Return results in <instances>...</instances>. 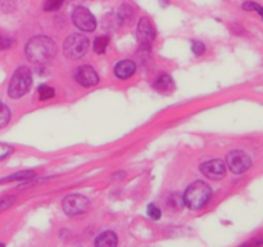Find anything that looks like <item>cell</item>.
I'll list each match as a JSON object with an SVG mask.
<instances>
[{
  "label": "cell",
  "instance_id": "obj_1",
  "mask_svg": "<svg viewBox=\"0 0 263 247\" xmlns=\"http://www.w3.org/2000/svg\"><path fill=\"white\" fill-rule=\"evenodd\" d=\"M26 57L32 63H44L54 58L58 48L53 39L46 36L32 37L26 45Z\"/></svg>",
  "mask_w": 263,
  "mask_h": 247
},
{
  "label": "cell",
  "instance_id": "obj_2",
  "mask_svg": "<svg viewBox=\"0 0 263 247\" xmlns=\"http://www.w3.org/2000/svg\"><path fill=\"white\" fill-rule=\"evenodd\" d=\"M212 195V189L207 183L202 180H196L191 183L185 191L184 196V204L186 205L191 210H199L203 206L207 205Z\"/></svg>",
  "mask_w": 263,
  "mask_h": 247
},
{
  "label": "cell",
  "instance_id": "obj_3",
  "mask_svg": "<svg viewBox=\"0 0 263 247\" xmlns=\"http://www.w3.org/2000/svg\"><path fill=\"white\" fill-rule=\"evenodd\" d=\"M32 84V75L30 68L26 66H21L14 71L8 87V94L10 98L18 99L26 96Z\"/></svg>",
  "mask_w": 263,
  "mask_h": 247
},
{
  "label": "cell",
  "instance_id": "obj_4",
  "mask_svg": "<svg viewBox=\"0 0 263 247\" xmlns=\"http://www.w3.org/2000/svg\"><path fill=\"white\" fill-rule=\"evenodd\" d=\"M89 49V39L81 34H72L63 44V53L70 59L83 58Z\"/></svg>",
  "mask_w": 263,
  "mask_h": 247
},
{
  "label": "cell",
  "instance_id": "obj_5",
  "mask_svg": "<svg viewBox=\"0 0 263 247\" xmlns=\"http://www.w3.org/2000/svg\"><path fill=\"white\" fill-rule=\"evenodd\" d=\"M226 162L229 169L234 174L245 173L252 166V158L244 151H233L226 156Z\"/></svg>",
  "mask_w": 263,
  "mask_h": 247
},
{
  "label": "cell",
  "instance_id": "obj_6",
  "mask_svg": "<svg viewBox=\"0 0 263 247\" xmlns=\"http://www.w3.org/2000/svg\"><path fill=\"white\" fill-rule=\"evenodd\" d=\"M90 206V201L85 197V196L81 195H70L63 200V211H65L67 215L75 216L80 215V214H84Z\"/></svg>",
  "mask_w": 263,
  "mask_h": 247
},
{
  "label": "cell",
  "instance_id": "obj_7",
  "mask_svg": "<svg viewBox=\"0 0 263 247\" xmlns=\"http://www.w3.org/2000/svg\"><path fill=\"white\" fill-rule=\"evenodd\" d=\"M72 21L75 26L81 31L91 32L96 28V19L85 6H77L72 13Z\"/></svg>",
  "mask_w": 263,
  "mask_h": 247
},
{
  "label": "cell",
  "instance_id": "obj_8",
  "mask_svg": "<svg viewBox=\"0 0 263 247\" xmlns=\"http://www.w3.org/2000/svg\"><path fill=\"white\" fill-rule=\"evenodd\" d=\"M75 79L84 88L95 87L99 83V76L91 66H81L75 72Z\"/></svg>",
  "mask_w": 263,
  "mask_h": 247
},
{
  "label": "cell",
  "instance_id": "obj_9",
  "mask_svg": "<svg viewBox=\"0 0 263 247\" xmlns=\"http://www.w3.org/2000/svg\"><path fill=\"white\" fill-rule=\"evenodd\" d=\"M200 171L209 179H222L226 174V166L222 160H209L200 166Z\"/></svg>",
  "mask_w": 263,
  "mask_h": 247
},
{
  "label": "cell",
  "instance_id": "obj_10",
  "mask_svg": "<svg viewBox=\"0 0 263 247\" xmlns=\"http://www.w3.org/2000/svg\"><path fill=\"white\" fill-rule=\"evenodd\" d=\"M136 34H138V39L143 45L149 46L152 44V41L154 40L156 37V30H154L153 25L150 23V21L148 18H141L138 23V30H136Z\"/></svg>",
  "mask_w": 263,
  "mask_h": 247
},
{
  "label": "cell",
  "instance_id": "obj_11",
  "mask_svg": "<svg viewBox=\"0 0 263 247\" xmlns=\"http://www.w3.org/2000/svg\"><path fill=\"white\" fill-rule=\"evenodd\" d=\"M136 71V65L130 59H123L119 61L116 66H114V75L118 79H129Z\"/></svg>",
  "mask_w": 263,
  "mask_h": 247
},
{
  "label": "cell",
  "instance_id": "obj_12",
  "mask_svg": "<svg viewBox=\"0 0 263 247\" xmlns=\"http://www.w3.org/2000/svg\"><path fill=\"white\" fill-rule=\"evenodd\" d=\"M118 241H117V235L112 231L103 232L95 240V246L96 247H116Z\"/></svg>",
  "mask_w": 263,
  "mask_h": 247
},
{
  "label": "cell",
  "instance_id": "obj_13",
  "mask_svg": "<svg viewBox=\"0 0 263 247\" xmlns=\"http://www.w3.org/2000/svg\"><path fill=\"white\" fill-rule=\"evenodd\" d=\"M154 89L158 90L159 93H169L174 89V80L169 75H161V76L154 81Z\"/></svg>",
  "mask_w": 263,
  "mask_h": 247
},
{
  "label": "cell",
  "instance_id": "obj_14",
  "mask_svg": "<svg viewBox=\"0 0 263 247\" xmlns=\"http://www.w3.org/2000/svg\"><path fill=\"white\" fill-rule=\"evenodd\" d=\"M108 45H109V37L107 35H100L94 40L92 44V48H94V52L98 53V54H103L107 50Z\"/></svg>",
  "mask_w": 263,
  "mask_h": 247
},
{
  "label": "cell",
  "instance_id": "obj_15",
  "mask_svg": "<svg viewBox=\"0 0 263 247\" xmlns=\"http://www.w3.org/2000/svg\"><path fill=\"white\" fill-rule=\"evenodd\" d=\"M34 176H35L34 171H19V173H15L9 176H6V178H4V179H0V183L17 182V180H27V179H32Z\"/></svg>",
  "mask_w": 263,
  "mask_h": 247
},
{
  "label": "cell",
  "instance_id": "obj_16",
  "mask_svg": "<svg viewBox=\"0 0 263 247\" xmlns=\"http://www.w3.org/2000/svg\"><path fill=\"white\" fill-rule=\"evenodd\" d=\"M37 93H39L40 101H48V99L53 98L55 96V90L53 88L48 87V85H40Z\"/></svg>",
  "mask_w": 263,
  "mask_h": 247
},
{
  "label": "cell",
  "instance_id": "obj_17",
  "mask_svg": "<svg viewBox=\"0 0 263 247\" xmlns=\"http://www.w3.org/2000/svg\"><path fill=\"white\" fill-rule=\"evenodd\" d=\"M10 120V111L5 105L0 103V129L6 126V124Z\"/></svg>",
  "mask_w": 263,
  "mask_h": 247
},
{
  "label": "cell",
  "instance_id": "obj_18",
  "mask_svg": "<svg viewBox=\"0 0 263 247\" xmlns=\"http://www.w3.org/2000/svg\"><path fill=\"white\" fill-rule=\"evenodd\" d=\"M65 3V0H45L44 3V10L46 12H55L59 10Z\"/></svg>",
  "mask_w": 263,
  "mask_h": 247
},
{
  "label": "cell",
  "instance_id": "obj_19",
  "mask_svg": "<svg viewBox=\"0 0 263 247\" xmlns=\"http://www.w3.org/2000/svg\"><path fill=\"white\" fill-rule=\"evenodd\" d=\"M13 45V39L9 37L6 34L0 31V50H6L9 49L10 46Z\"/></svg>",
  "mask_w": 263,
  "mask_h": 247
},
{
  "label": "cell",
  "instance_id": "obj_20",
  "mask_svg": "<svg viewBox=\"0 0 263 247\" xmlns=\"http://www.w3.org/2000/svg\"><path fill=\"white\" fill-rule=\"evenodd\" d=\"M147 214H148V216H149L150 219H153V220H158L159 218H161V210H159L158 207H157L156 205H153V204L148 205Z\"/></svg>",
  "mask_w": 263,
  "mask_h": 247
},
{
  "label": "cell",
  "instance_id": "obj_21",
  "mask_svg": "<svg viewBox=\"0 0 263 247\" xmlns=\"http://www.w3.org/2000/svg\"><path fill=\"white\" fill-rule=\"evenodd\" d=\"M243 9L245 10H256V12L258 13V14L262 17L263 19V6L258 5V4L256 3H252V1H247V3L243 4Z\"/></svg>",
  "mask_w": 263,
  "mask_h": 247
},
{
  "label": "cell",
  "instance_id": "obj_22",
  "mask_svg": "<svg viewBox=\"0 0 263 247\" xmlns=\"http://www.w3.org/2000/svg\"><path fill=\"white\" fill-rule=\"evenodd\" d=\"M191 50H193V53L195 56H202L205 50V45L202 41L193 40V43H191Z\"/></svg>",
  "mask_w": 263,
  "mask_h": 247
},
{
  "label": "cell",
  "instance_id": "obj_23",
  "mask_svg": "<svg viewBox=\"0 0 263 247\" xmlns=\"http://www.w3.org/2000/svg\"><path fill=\"white\" fill-rule=\"evenodd\" d=\"M14 148L9 144H4V143H0V160L8 157L9 154L13 153Z\"/></svg>",
  "mask_w": 263,
  "mask_h": 247
},
{
  "label": "cell",
  "instance_id": "obj_24",
  "mask_svg": "<svg viewBox=\"0 0 263 247\" xmlns=\"http://www.w3.org/2000/svg\"><path fill=\"white\" fill-rule=\"evenodd\" d=\"M13 202H14V197H13V196L1 198V200H0V211L5 210V209H8L9 206H12Z\"/></svg>",
  "mask_w": 263,
  "mask_h": 247
}]
</instances>
